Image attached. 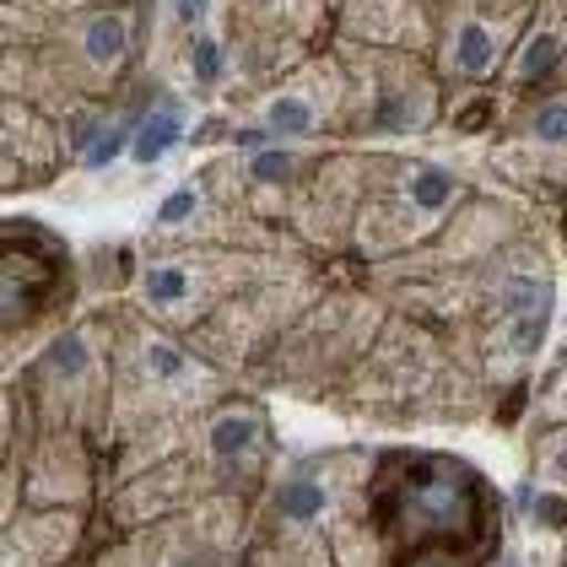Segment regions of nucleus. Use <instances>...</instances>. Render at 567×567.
<instances>
[{"instance_id":"obj_1","label":"nucleus","mask_w":567,"mask_h":567,"mask_svg":"<svg viewBox=\"0 0 567 567\" xmlns=\"http://www.w3.org/2000/svg\"><path fill=\"white\" fill-rule=\"evenodd\" d=\"M362 524L390 567H492L503 551V503L471 460L437 449L373 454L362 481Z\"/></svg>"},{"instance_id":"obj_2","label":"nucleus","mask_w":567,"mask_h":567,"mask_svg":"<svg viewBox=\"0 0 567 567\" xmlns=\"http://www.w3.org/2000/svg\"><path fill=\"white\" fill-rule=\"evenodd\" d=\"M460 206H465V178L454 168L427 163V157H390L379 163V174L362 178L351 249L368 260H390L394 249L433 238Z\"/></svg>"},{"instance_id":"obj_3","label":"nucleus","mask_w":567,"mask_h":567,"mask_svg":"<svg viewBox=\"0 0 567 567\" xmlns=\"http://www.w3.org/2000/svg\"><path fill=\"white\" fill-rule=\"evenodd\" d=\"M217 390V368L195 347H184L168 324H125L114 336V411H178Z\"/></svg>"},{"instance_id":"obj_4","label":"nucleus","mask_w":567,"mask_h":567,"mask_svg":"<svg viewBox=\"0 0 567 567\" xmlns=\"http://www.w3.org/2000/svg\"><path fill=\"white\" fill-rule=\"evenodd\" d=\"M260 276L255 255H233V249H178L157 260L135 265V303L157 324H200L212 319L233 292H244Z\"/></svg>"},{"instance_id":"obj_5","label":"nucleus","mask_w":567,"mask_h":567,"mask_svg":"<svg viewBox=\"0 0 567 567\" xmlns=\"http://www.w3.org/2000/svg\"><path fill=\"white\" fill-rule=\"evenodd\" d=\"M109 394L114 390H103V336H97V324L54 330L44 351L28 362V379H22V400H33L39 416H49V405H54L49 433L97 427L103 411H109Z\"/></svg>"},{"instance_id":"obj_6","label":"nucleus","mask_w":567,"mask_h":567,"mask_svg":"<svg viewBox=\"0 0 567 567\" xmlns=\"http://www.w3.org/2000/svg\"><path fill=\"white\" fill-rule=\"evenodd\" d=\"M71 287H76V260H71L65 238L33 217H6V281H0L6 347L22 341L49 308L60 313L71 303Z\"/></svg>"},{"instance_id":"obj_7","label":"nucleus","mask_w":567,"mask_h":567,"mask_svg":"<svg viewBox=\"0 0 567 567\" xmlns=\"http://www.w3.org/2000/svg\"><path fill=\"white\" fill-rule=\"evenodd\" d=\"M373 460L368 454H308L292 460L287 471H276V481H265V503H270V524L276 535H319L324 524L347 508L351 486H362V471Z\"/></svg>"},{"instance_id":"obj_8","label":"nucleus","mask_w":567,"mask_h":567,"mask_svg":"<svg viewBox=\"0 0 567 567\" xmlns=\"http://www.w3.org/2000/svg\"><path fill=\"white\" fill-rule=\"evenodd\" d=\"M200 460L221 492H255L265 486L270 460V416L255 400H221L200 422Z\"/></svg>"},{"instance_id":"obj_9","label":"nucleus","mask_w":567,"mask_h":567,"mask_svg":"<svg viewBox=\"0 0 567 567\" xmlns=\"http://www.w3.org/2000/svg\"><path fill=\"white\" fill-rule=\"evenodd\" d=\"M535 6H519L508 17H486V11H465L449 22L443 33V71L454 82H492L497 71H508V54L519 44L524 22Z\"/></svg>"},{"instance_id":"obj_10","label":"nucleus","mask_w":567,"mask_h":567,"mask_svg":"<svg viewBox=\"0 0 567 567\" xmlns=\"http://www.w3.org/2000/svg\"><path fill=\"white\" fill-rule=\"evenodd\" d=\"M497 163H508L519 178H540V184H567V92L529 103L508 141L497 146Z\"/></svg>"},{"instance_id":"obj_11","label":"nucleus","mask_w":567,"mask_h":567,"mask_svg":"<svg viewBox=\"0 0 567 567\" xmlns=\"http://www.w3.org/2000/svg\"><path fill=\"white\" fill-rule=\"evenodd\" d=\"M341 103H347V87L330 76L324 87L308 92V82H287L281 92H265L260 109H255V131L265 141H313V135H324L336 125V114H341Z\"/></svg>"},{"instance_id":"obj_12","label":"nucleus","mask_w":567,"mask_h":567,"mask_svg":"<svg viewBox=\"0 0 567 567\" xmlns=\"http://www.w3.org/2000/svg\"><path fill=\"white\" fill-rule=\"evenodd\" d=\"M233 535L238 524H206V514H189L184 529H168V535H141L135 540V563L114 557L109 567H227L233 557Z\"/></svg>"},{"instance_id":"obj_13","label":"nucleus","mask_w":567,"mask_h":567,"mask_svg":"<svg viewBox=\"0 0 567 567\" xmlns=\"http://www.w3.org/2000/svg\"><path fill=\"white\" fill-rule=\"evenodd\" d=\"M567 65V0H540L524 22L519 44L508 54V71L503 82L508 87H535L546 76H557Z\"/></svg>"},{"instance_id":"obj_14","label":"nucleus","mask_w":567,"mask_h":567,"mask_svg":"<svg viewBox=\"0 0 567 567\" xmlns=\"http://www.w3.org/2000/svg\"><path fill=\"white\" fill-rule=\"evenodd\" d=\"M82 519L54 508V514H11L6 519V567H60L65 551L76 546Z\"/></svg>"},{"instance_id":"obj_15","label":"nucleus","mask_w":567,"mask_h":567,"mask_svg":"<svg viewBox=\"0 0 567 567\" xmlns=\"http://www.w3.org/2000/svg\"><path fill=\"white\" fill-rule=\"evenodd\" d=\"M135 49V28L125 11H92L87 22H82V33H76V54H82V65H87V76H114L125 60H131Z\"/></svg>"},{"instance_id":"obj_16","label":"nucleus","mask_w":567,"mask_h":567,"mask_svg":"<svg viewBox=\"0 0 567 567\" xmlns=\"http://www.w3.org/2000/svg\"><path fill=\"white\" fill-rule=\"evenodd\" d=\"M184 103L178 97H157L152 109L135 114V141H131V163L135 168H157L174 146H184Z\"/></svg>"},{"instance_id":"obj_17","label":"nucleus","mask_w":567,"mask_h":567,"mask_svg":"<svg viewBox=\"0 0 567 567\" xmlns=\"http://www.w3.org/2000/svg\"><path fill=\"white\" fill-rule=\"evenodd\" d=\"M308 168L303 146L298 141H270L260 152H244V178L255 189H281V184H298Z\"/></svg>"},{"instance_id":"obj_18","label":"nucleus","mask_w":567,"mask_h":567,"mask_svg":"<svg viewBox=\"0 0 567 567\" xmlns=\"http://www.w3.org/2000/svg\"><path fill=\"white\" fill-rule=\"evenodd\" d=\"M200 206H206V189L200 184H178V189H168L157 200L152 221H157V233H189L200 221Z\"/></svg>"},{"instance_id":"obj_19","label":"nucleus","mask_w":567,"mask_h":567,"mask_svg":"<svg viewBox=\"0 0 567 567\" xmlns=\"http://www.w3.org/2000/svg\"><path fill=\"white\" fill-rule=\"evenodd\" d=\"M535 422H567V341L557 347L551 357V368H546V379H540V390H535Z\"/></svg>"},{"instance_id":"obj_20","label":"nucleus","mask_w":567,"mask_h":567,"mask_svg":"<svg viewBox=\"0 0 567 567\" xmlns=\"http://www.w3.org/2000/svg\"><path fill=\"white\" fill-rule=\"evenodd\" d=\"M221 71H227V44L217 33H195L189 39V76H195V87L200 92L221 87Z\"/></svg>"},{"instance_id":"obj_21","label":"nucleus","mask_w":567,"mask_h":567,"mask_svg":"<svg viewBox=\"0 0 567 567\" xmlns=\"http://www.w3.org/2000/svg\"><path fill=\"white\" fill-rule=\"evenodd\" d=\"M168 6H174L178 28H200V22H206V11H212V0H168Z\"/></svg>"},{"instance_id":"obj_22","label":"nucleus","mask_w":567,"mask_h":567,"mask_svg":"<svg viewBox=\"0 0 567 567\" xmlns=\"http://www.w3.org/2000/svg\"><path fill=\"white\" fill-rule=\"evenodd\" d=\"M563 233H567V217H563Z\"/></svg>"}]
</instances>
